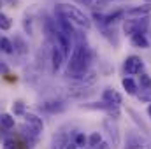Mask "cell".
I'll use <instances>...</instances> for the list:
<instances>
[{"instance_id": "5b68a950", "label": "cell", "mask_w": 151, "mask_h": 149, "mask_svg": "<svg viewBox=\"0 0 151 149\" xmlns=\"http://www.w3.org/2000/svg\"><path fill=\"white\" fill-rule=\"evenodd\" d=\"M123 69H125V72H127V74L135 75V74H141V72H142V69H144V63H142V60H141L139 56L132 54V56H128V58L125 60V63H123Z\"/></svg>"}, {"instance_id": "d6a6232c", "label": "cell", "mask_w": 151, "mask_h": 149, "mask_svg": "<svg viewBox=\"0 0 151 149\" xmlns=\"http://www.w3.org/2000/svg\"><path fill=\"white\" fill-rule=\"evenodd\" d=\"M0 7H2V2H0Z\"/></svg>"}, {"instance_id": "1f68e13d", "label": "cell", "mask_w": 151, "mask_h": 149, "mask_svg": "<svg viewBox=\"0 0 151 149\" xmlns=\"http://www.w3.org/2000/svg\"><path fill=\"white\" fill-rule=\"evenodd\" d=\"M106 2H116V0H106Z\"/></svg>"}, {"instance_id": "ac0fdd59", "label": "cell", "mask_w": 151, "mask_h": 149, "mask_svg": "<svg viewBox=\"0 0 151 149\" xmlns=\"http://www.w3.org/2000/svg\"><path fill=\"white\" fill-rule=\"evenodd\" d=\"M11 27H12V19L7 14L0 12V30H9Z\"/></svg>"}, {"instance_id": "6da1fadb", "label": "cell", "mask_w": 151, "mask_h": 149, "mask_svg": "<svg viewBox=\"0 0 151 149\" xmlns=\"http://www.w3.org/2000/svg\"><path fill=\"white\" fill-rule=\"evenodd\" d=\"M90 62H91V54H90V49L84 42H77L74 47H72V53L69 56V69H67V75L77 79L79 75L86 74L88 72V67H90Z\"/></svg>"}, {"instance_id": "f546056e", "label": "cell", "mask_w": 151, "mask_h": 149, "mask_svg": "<svg viewBox=\"0 0 151 149\" xmlns=\"http://www.w3.org/2000/svg\"><path fill=\"white\" fill-rule=\"evenodd\" d=\"M148 114H150V117H151V104H150V107H148Z\"/></svg>"}, {"instance_id": "277c9868", "label": "cell", "mask_w": 151, "mask_h": 149, "mask_svg": "<svg viewBox=\"0 0 151 149\" xmlns=\"http://www.w3.org/2000/svg\"><path fill=\"white\" fill-rule=\"evenodd\" d=\"M125 149H151V140L146 137H141L139 133L130 132L127 135V146Z\"/></svg>"}, {"instance_id": "ffe728a7", "label": "cell", "mask_w": 151, "mask_h": 149, "mask_svg": "<svg viewBox=\"0 0 151 149\" xmlns=\"http://www.w3.org/2000/svg\"><path fill=\"white\" fill-rule=\"evenodd\" d=\"M83 4L88 5V7H91V9H102L107 2H106V0H84Z\"/></svg>"}, {"instance_id": "cb8c5ba5", "label": "cell", "mask_w": 151, "mask_h": 149, "mask_svg": "<svg viewBox=\"0 0 151 149\" xmlns=\"http://www.w3.org/2000/svg\"><path fill=\"white\" fill-rule=\"evenodd\" d=\"M12 109H14L16 114H23V112H25V105H23V102H16V104L12 105Z\"/></svg>"}, {"instance_id": "4fadbf2b", "label": "cell", "mask_w": 151, "mask_h": 149, "mask_svg": "<svg viewBox=\"0 0 151 149\" xmlns=\"http://www.w3.org/2000/svg\"><path fill=\"white\" fill-rule=\"evenodd\" d=\"M123 14H125V11H121V9H118V11H114L111 14H107V16H104V25H114L119 18H123Z\"/></svg>"}, {"instance_id": "f1b7e54d", "label": "cell", "mask_w": 151, "mask_h": 149, "mask_svg": "<svg viewBox=\"0 0 151 149\" xmlns=\"http://www.w3.org/2000/svg\"><path fill=\"white\" fill-rule=\"evenodd\" d=\"M0 72H4V74H7V67H5L4 63H0Z\"/></svg>"}, {"instance_id": "7402d4cb", "label": "cell", "mask_w": 151, "mask_h": 149, "mask_svg": "<svg viewBox=\"0 0 151 149\" xmlns=\"http://www.w3.org/2000/svg\"><path fill=\"white\" fill-rule=\"evenodd\" d=\"M74 144L77 148H84V144H88V139L84 137V133H76L74 135Z\"/></svg>"}, {"instance_id": "8992f818", "label": "cell", "mask_w": 151, "mask_h": 149, "mask_svg": "<svg viewBox=\"0 0 151 149\" xmlns=\"http://www.w3.org/2000/svg\"><path fill=\"white\" fill-rule=\"evenodd\" d=\"M150 12H151V4L134 5V7H130V9L125 11V14L130 16V18H146V16H150Z\"/></svg>"}, {"instance_id": "d6986e66", "label": "cell", "mask_w": 151, "mask_h": 149, "mask_svg": "<svg viewBox=\"0 0 151 149\" xmlns=\"http://www.w3.org/2000/svg\"><path fill=\"white\" fill-rule=\"evenodd\" d=\"M100 142H102V137H100L99 132H95V133H91V135L88 137V148H95V146H99Z\"/></svg>"}, {"instance_id": "484cf974", "label": "cell", "mask_w": 151, "mask_h": 149, "mask_svg": "<svg viewBox=\"0 0 151 149\" xmlns=\"http://www.w3.org/2000/svg\"><path fill=\"white\" fill-rule=\"evenodd\" d=\"M88 149H111V146H109L107 142H100L99 146H95V148H88Z\"/></svg>"}, {"instance_id": "9a60e30c", "label": "cell", "mask_w": 151, "mask_h": 149, "mask_svg": "<svg viewBox=\"0 0 151 149\" xmlns=\"http://www.w3.org/2000/svg\"><path fill=\"white\" fill-rule=\"evenodd\" d=\"M69 137L65 133H58L55 137V142H53V149H65V144H67Z\"/></svg>"}, {"instance_id": "7c38bea8", "label": "cell", "mask_w": 151, "mask_h": 149, "mask_svg": "<svg viewBox=\"0 0 151 149\" xmlns=\"http://www.w3.org/2000/svg\"><path fill=\"white\" fill-rule=\"evenodd\" d=\"M130 40L135 47H141V49H148L150 47V40L146 37V34H134L130 35Z\"/></svg>"}, {"instance_id": "7a4b0ae2", "label": "cell", "mask_w": 151, "mask_h": 149, "mask_svg": "<svg viewBox=\"0 0 151 149\" xmlns=\"http://www.w3.org/2000/svg\"><path fill=\"white\" fill-rule=\"evenodd\" d=\"M55 12L58 16L65 18L67 21H70L72 25H76L81 30H90L91 28V19L83 11H79L76 5H70V4H56L55 5Z\"/></svg>"}, {"instance_id": "5bb4252c", "label": "cell", "mask_w": 151, "mask_h": 149, "mask_svg": "<svg viewBox=\"0 0 151 149\" xmlns=\"http://www.w3.org/2000/svg\"><path fill=\"white\" fill-rule=\"evenodd\" d=\"M121 84H123V88H125V91H127L128 95H135V93H137V84H135L134 79L125 77V79L121 81Z\"/></svg>"}, {"instance_id": "836d02e7", "label": "cell", "mask_w": 151, "mask_h": 149, "mask_svg": "<svg viewBox=\"0 0 151 149\" xmlns=\"http://www.w3.org/2000/svg\"><path fill=\"white\" fill-rule=\"evenodd\" d=\"M79 2H84V0H79Z\"/></svg>"}, {"instance_id": "83f0119b", "label": "cell", "mask_w": 151, "mask_h": 149, "mask_svg": "<svg viewBox=\"0 0 151 149\" xmlns=\"http://www.w3.org/2000/svg\"><path fill=\"white\" fill-rule=\"evenodd\" d=\"M65 149H77V146L74 144V140H67V144H65Z\"/></svg>"}, {"instance_id": "603a6c76", "label": "cell", "mask_w": 151, "mask_h": 149, "mask_svg": "<svg viewBox=\"0 0 151 149\" xmlns=\"http://www.w3.org/2000/svg\"><path fill=\"white\" fill-rule=\"evenodd\" d=\"M14 42L18 44V47H14V49H18V53H21V54H25V53H27V44H25V40H21L19 37H16Z\"/></svg>"}, {"instance_id": "30bf717a", "label": "cell", "mask_w": 151, "mask_h": 149, "mask_svg": "<svg viewBox=\"0 0 151 149\" xmlns=\"http://www.w3.org/2000/svg\"><path fill=\"white\" fill-rule=\"evenodd\" d=\"M40 107L47 112H62L65 111V102H62V100H47Z\"/></svg>"}, {"instance_id": "9c48e42d", "label": "cell", "mask_w": 151, "mask_h": 149, "mask_svg": "<svg viewBox=\"0 0 151 149\" xmlns=\"http://www.w3.org/2000/svg\"><path fill=\"white\" fill-rule=\"evenodd\" d=\"M63 53L60 51V47H53L51 49V69H53V72H56V70H60V67H62V63H63Z\"/></svg>"}, {"instance_id": "2e32d148", "label": "cell", "mask_w": 151, "mask_h": 149, "mask_svg": "<svg viewBox=\"0 0 151 149\" xmlns=\"http://www.w3.org/2000/svg\"><path fill=\"white\" fill-rule=\"evenodd\" d=\"M0 125L4 128L11 130V128H14V117L11 114H0Z\"/></svg>"}, {"instance_id": "8fae6325", "label": "cell", "mask_w": 151, "mask_h": 149, "mask_svg": "<svg viewBox=\"0 0 151 149\" xmlns=\"http://www.w3.org/2000/svg\"><path fill=\"white\" fill-rule=\"evenodd\" d=\"M104 126L109 130V135L113 137V144L114 146H118V142H119V135H118V126H116V123H113V117H106V119H104Z\"/></svg>"}, {"instance_id": "3957f363", "label": "cell", "mask_w": 151, "mask_h": 149, "mask_svg": "<svg viewBox=\"0 0 151 149\" xmlns=\"http://www.w3.org/2000/svg\"><path fill=\"white\" fill-rule=\"evenodd\" d=\"M150 28V16L146 18H134V19H127L123 23V32L127 35H134V34H146V30Z\"/></svg>"}, {"instance_id": "4316f807", "label": "cell", "mask_w": 151, "mask_h": 149, "mask_svg": "<svg viewBox=\"0 0 151 149\" xmlns=\"http://www.w3.org/2000/svg\"><path fill=\"white\" fill-rule=\"evenodd\" d=\"M4 149H16V144H14L12 140H5V144H4Z\"/></svg>"}, {"instance_id": "44dd1931", "label": "cell", "mask_w": 151, "mask_h": 149, "mask_svg": "<svg viewBox=\"0 0 151 149\" xmlns=\"http://www.w3.org/2000/svg\"><path fill=\"white\" fill-rule=\"evenodd\" d=\"M139 81H141V88L142 90H151V77L148 74H142L139 75Z\"/></svg>"}, {"instance_id": "52a82bcc", "label": "cell", "mask_w": 151, "mask_h": 149, "mask_svg": "<svg viewBox=\"0 0 151 149\" xmlns=\"http://www.w3.org/2000/svg\"><path fill=\"white\" fill-rule=\"evenodd\" d=\"M102 102H106V104H109L113 107H118L121 104V95L113 88H106L104 93H102Z\"/></svg>"}, {"instance_id": "d4e9b609", "label": "cell", "mask_w": 151, "mask_h": 149, "mask_svg": "<svg viewBox=\"0 0 151 149\" xmlns=\"http://www.w3.org/2000/svg\"><path fill=\"white\" fill-rule=\"evenodd\" d=\"M139 98H141L142 102H151V90H144V93H141Z\"/></svg>"}, {"instance_id": "4dcf8cb0", "label": "cell", "mask_w": 151, "mask_h": 149, "mask_svg": "<svg viewBox=\"0 0 151 149\" xmlns=\"http://www.w3.org/2000/svg\"><path fill=\"white\" fill-rule=\"evenodd\" d=\"M144 2H146V4H151V0H144Z\"/></svg>"}, {"instance_id": "ba28073f", "label": "cell", "mask_w": 151, "mask_h": 149, "mask_svg": "<svg viewBox=\"0 0 151 149\" xmlns=\"http://www.w3.org/2000/svg\"><path fill=\"white\" fill-rule=\"evenodd\" d=\"M25 121H27V125L30 126V130L34 132V133H40L42 130H44V123H42V119L35 116V114H25Z\"/></svg>"}, {"instance_id": "e0dca14e", "label": "cell", "mask_w": 151, "mask_h": 149, "mask_svg": "<svg viewBox=\"0 0 151 149\" xmlns=\"http://www.w3.org/2000/svg\"><path fill=\"white\" fill-rule=\"evenodd\" d=\"M0 49H2L4 53H7V54L14 53V46H12V42H11L7 37H2V39H0Z\"/></svg>"}]
</instances>
